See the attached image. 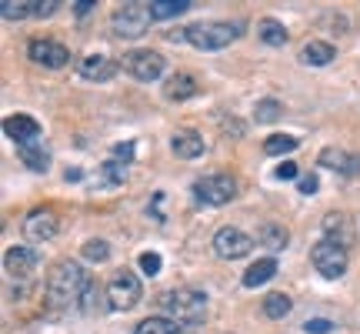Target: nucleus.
Returning <instances> with one entry per match:
<instances>
[{
    "instance_id": "a211bd4d",
    "label": "nucleus",
    "mask_w": 360,
    "mask_h": 334,
    "mask_svg": "<svg viewBox=\"0 0 360 334\" xmlns=\"http://www.w3.org/2000/svg\"><path fill=\"white\" fill-rule=\"evenodd\" d=\"M170 147H174V154L177 157L193 161V157L204 154V137H200V134H193V130H180V134H174Z\"/></svg>"
},
{
    "instance_id": "f8f14e48",
    "label": "nucleus",
    "mask_w": 360,
    "mask_h": 334,
    "mask_svg": "<svg viewBox=\"0 0 360 334\" xmlns=\"http://www.w3.org/2000/svg\"><path fill=\"white\" fill-rule=\"evenodd\" d=\"M24 231L30 241H51L53 234L60 231V224H57L53 211H30L24 221Z\"/></svg>"
},
{
    "instance_id": "f03ea898",
    "label": "nucleus",
    "mask_w": 360,
    "mask_h": 334,
    "mask_svg": "<svg viewBox=\"0 0 360 334\" xmlns=\"http://www.w3.org/2000/svg\"><path fill=\"white\" fill-rule=\"evenodd\" d=\"M160 308L167 311L170 321L177 324H200L207 318V295L193 287H174L160 297Z\"/></svg>"
},
{
    "instance_id": "412c9836",
    "label": "nucleus",
    "mask_w": 360,
    "mask_h": 334,
    "mask_svg": "<svg viewBox=\"0 0 360 334\" xmlns=\"http://www.w3.org/2000/svg\"><path fill=\"white\" fill-rule=\"evenodd\" d=\"M274 274H277V261H274V257H260L257 264H250V268L244 271V287H260V284H267Z\"/></svg>"
},
{
    "instance_id": "72a5a7b5",
    "label": "nucleus",
    "mask_w": 360,
    "mask_h": 334,
    "mask_svg": "<svg viewBox=\"0 0 360 334\" xmlns=\"http://www.w3.org/2000/svg\"><path fill=\"white\" fill-rule=\"evenodd\" d=\"M103 174H107V180H114L117 184V180L127 178V167H120L117 161H107V164H103Z\"/></svg>"
},
{
    "instance_id": "393cba45",
    "label": "nucleus",
    "mask_w": 360,
    "mask_h": 334,
    "mask_svg": "<svg viewBox=\"0 0 360 334\" xmlns=\"http://www.w3.org/2000/svg\"><path fill=\"white\" fill-rule=\"evenodd\" d=\"M297 147H300V141H297V137H290V134H274V137H267V141H264V154L281 157V154L297 151Z\"/></svg>"
},
{
    "instance_id": "39448f33",
    "label": "nucleus",
    "mask_w": 360,
    "mask_h": 334,
    "mask_svg": "<svg viewBox=\"0 0 360 334\" xmlns=\"http://www.w3.org/2000/svg\"><path fill=\"white\" fill-rule=\"evenodd\" d=\"M193 197L197 204L207 207H220V204H231L237 197V180L231 174H210V178L193 180Z\"/></svg>"
},
{
    "instance_id": "7ed1b4c3",
    "label": "nucleus",
    "mask_w": 360,
    "mask_h": 334,
    "mask_svg": "<svg viewBox=\"0 0 360 334\" xmlns=\"http://www.w3.org/2000/svg\"><path fill=\"white\" fill-rule=\"evenodd\" d=\"M237 37H240V24H231V20H200L184 30V40L193 44L197 51H224Z\"/></svg>"
},
{
    "instance_id": "c9c22d12",
    "label": "nucleus",
    "mask_w": 360,
    "mask_h": 334,
    "mask_svg": "<svg viewBox=\"0 0 360 334\" xmlns=\"http://www.w3.org/2000/svg\"><path fill=\"white\" fill-rule=\"evenodd\" d=\"M57 7H60L57 0H37V7H34V17H51Z\"/></svg>"
},
{
    "instance_id": "0eeeda50",
    "label": "nucleus",
    "mask_w": 360,
    "mask_h": 334,
    "mask_svg": "<svg viewBox=\"0 0 360 334\" xmlns=\"http://www.w3.org/2000/svg\"><path fill=\"white\" fill-rule=\"evenodd\" d=\"M143 297V287H141V278L130 274V271H117L110 284H107V301L114 311H130L134 304H141Z\"/></svg>"
},
{
    "instance_id": "f3484780",
    "label": "nucleus",
    "mask_w": 360,
    "mask_h": 334,
    "mask_svg": "<svg viewBox=\"0 0 360 334\" xmlns=\"http://www.w3.org/2000/svg\"><path fill=\"white\" fill-rule=\"evenodd\" d=\"M164 94H167V101H177V104L191 101V97L200 94V84H197V78H191V74H174V78L167 80Z\"/></svg>"
},
{
    "instance_id": "c85d7f7f",
    "label": "nucleus",
    "mask_w": 360,
    "mask_h": 334,
    "mask_svg": "<svg viewBox=\"0 0 360 334\" xmlns=\"http://www.w3.org/2000/svg\"><path fill=\"white\" fill-rule=\"evenodd\" d=\"M84 257L94 261V264H103V261H110V245L101 241V237H90L87 245H84Z\"/></svg>"
},
{
    "instance_id": "4c0bfd02",
    "label": "nucleus",
    "mask_w": 360,
    "mask_h": 334,
    "mask_svg": "<svg viewBox=\"0 0 360 334\" xmlns=\"http://www.w3.org/2000/svg\"><path fill=\"white\" fill-rule=\"evenodd\" d=\"M114 154L117 157H124V164H127V161H130V157H134V144H117V147H114Z\"/></svg>"
},
{
    "instance_id": "9d476101",
    "label": "nucleus",
    "mask_w": 360,
    "mask_h": 334,
    "mask_svg": "<svg viewBox=\"0 0 360 334\" xmlns=\"http://www.w3.org/2000/svg\"><path fill=\"white\" fill-rule=\"evenodd\" d=\"M37 264H40V254L34 247L13 245V247H7V254H4V271L11 274L13 281H30Z\"/></svg>"
},
{
    "instance_id": "6e6552de",
    "label": "nucleus",
    "mask_w": 360,
    "mask_h": 334,
    "mask_svg": "<svg viewBox=\"0 0 360 334\" xmlns=\"http://www.w3.org/2000/svg\"><path fill=\"white\" fill-rule=\"evenodd\" d=\"M124 70L134 74L137 80H143V84H150V80H157L167 70V61H164L160 51H130L124 57Z\"/></svg>"
},
{
    "instance_id": "4be33fe9",
    "label": "nucleus",
    "mask_w": 360,
    "mask_h": 334,
    "mask_svg": "<svg viewBox=\"0 0 360 334\" xmlns=\"http://www.w3.org/2000/svg\"><path fill=\"white\" fill-rule=\"evenodd\" d=\"M257 37L267 44V47H283L287 44V27L281 20H274V17H264L257 24Z\"/></svg>"
},
{
    "instance_id": "473e14b6",
    "label": "nucleus",
    "mask_w": 360,
    "mask_h": 334,
    "mask_svg": "<svg viewBox=\"0 0 360 334\" xmlns=\"http://www.w3.org/2000/svg\"><path fill=\"white\" fill-rule=\"evenodd\" d=\"M317 187H321V180H317V174H304V178L297 180V191L300 194H317Z\"/></svg>"
},
{
    "instance_id": "1a4fd4ad",
    "label": "nucleus",
    "mask_w": 360,
    "mask_h": 334,
    "mask_svg": "<svg viewBox=\"0 0 360 334\" xmlns=\"http://www.w3.org/2000/svg\"><path fill=\"white\" fill-rule=\"evenodd\" d=\"M250 247H254V237L244 234L240 228H220L214 234V254L220 261H240V257L250 254Z\"/></svg>"
},
{
    "instance_id": "c756f323",
    "label": "nucleus",
    "mask_w": 360,
    "mask_h": 334,
    "mask_svg": "<svg viewBox=\"0 0 360 334\" xmlns=\"http://www.w3.org/2000/svg\"><path fill=\"white\" fill-rule=\"evenodd\" d=\"M347 157L344 151H337V147H323L321 157H317V164L321 167H334V171H344V164H347Z\"/></svg>"
},
{
    "instance_id": "5701e85b",
    "label": "nucleus",
    "mask_w": 360,
    "mask_h": 334,
    "mask_svg": "<svg viewBox=\"0 0 360 334\" xmlns=\"http://www.w3.org/2000/svg\"><path fill=\"white\" fill-rule=\"evenodd\" d=\"M150 17L154 20H170V17H180L184 11H191V0H150Z\"/></svg>"
},
{
    "instance_id": "58836bf2",
    "label": "nucleus",
    "mask_w": 360,
    "mask_h": 334,
    "mask_svg": "<svg viewBox=\"0 0 360 334\" xmlns=\"http://www.w3.org/2000/svg\"><path fill=\"white\" fill-rule=\"evenodd\" d=\"M94 7H97L94 0H80V4H74V11H77V17H87V13L94 11Z\"/></svg>"
},
{
    "instance_id": "a878e982",
    "label": "nucleus",
    "mask_w": 360,
    "mask_h": 334,
    "mask_svg": "<svg viewBox=\"0 0 360 334\" xmlns=\"http://www.w3.org/2000/svg\"><path fill=\"white\" fill-rule=\"evenodd\" d=\"M290 308H294V301H290L287 295H267V297H264V314H267V318H274V321L287 318V314H290Z\"/></svg>"
},
{
    "instance_id": "ddd939ff",
    "label": "nucleus",
    "mask_w": 360,
    "mask_h": 334,
    "mask_svg": "<svg viewBox=\"0 0 360 334\" xmlns=\"http://www.w3.org/2000/svg\"><path fill=\"white\" fill-rule=\"evenodd\" d=\"M4 134H7L13 144H30L40 137V124L27 114H11L4 120Z\"/></svg>"
},
{
    "instance_id": "e433bc0d",
    "label": "nucleus",
    "mask_w": 360,
    "mask_h": 334,
    "mask_svg": "<svg viewBox=\"0 0 360 334\" xmlns=\"http://www.w3.org/2000/svg\"><path fill=\"white\" fill-rule=\"evenodd\" d=\"M340 174H344V178H360V154H350Z\"/></svg>"
},
{
    "instance_id": "dca6fc26",
    "label": "nucleus",
    "mask_w": 360,
    "mask_h": 334,
    "mask_svg": "<svg viewBox=\"0 0 360 334\" xmlns=\"http://www.w3.org/2000/svg\"><path fill=\"white\" fill-rule=\"evenodd\" d=\"M334 57H337L334 44H327V40H307V44L300 47V61L307 67H327Z\"/></svg>"
},
{
    "instance_id": "aec40b11",
    "label": "nucleus",
    "mask_w": 360,
    "mask_h": 334,
    "mask_svg": "<svg viewBox=\"0 0 360 334\" xmlns=\"http://www.w3.org/2000/svg\"><path fill=\"white\" fill-rule=\"evenodd\" d=\"M257 241L264 247H270V251H283L287 241H290V234H287V228L277 224V221H264V224H260V231H257Z\"/></svg>"
},
{
    "instance_id": "cd10ccee",
    "label": "nucleus",
    "mask_w": 360,
    "mask_h": 334,
    "mask_svg": "<svg viewBox=\"0 0 360 334\" xmlns=\"http://www.w3.org/2000/svg\"><path fill=\"white\" fill-rule=\"evenodd\" d=\"M283 114L281 101H274V97H267V101H257V107H254V117H257V124H274L277 117Z\"/></svg>"
},
{
    "instance_id": "9b49d317",
    "label": "nucleus",
    "mask_w": 360,
    "mask_h": 334,
    "mask_svg": "<svg viewBox=\"0 0 360 334\" xmlns=\"http://www.w3.org/2000/svg\"><path fill=\"white\" fill-rule=\"evenodd\" d=\"M27 57L40 67L60 70V67H67V61H70V51H67L64 44H57V40H40L37 37V40L27 44Z\"/></svg>"
},
{
    "instance_id": "bb28decb",
    "label": "nucleus",
    "mask_w": 360,
    "mask_h": 334,
    "mask_svg": "<svg viewBox=\"0 0 360 334\" xmlns=\"http://www.w3.org/2000/svg\"><path fill=\"white\" fill-rule=\"evenodd\" d=\"M134 334H180V328H177V321H170V318H147V321L137 324Z\"/></svg>"
},
{
    "instance_id": "6ab92c4d",
    "label": "nucleus",
    "mask_w": 360,
    "mask_h": 334,
    "mask_svg": "<svg viewBox=\"0 0 360 334\" xmlns=\"http://www.w3.org/2000/svg\"><path fill=\"white\" fill-rule=\"evenodd\" d=\"M17 157H20V161H24L27 167H30V171H47V167H51V154H47V151H44V144L40 141H30V144H17Z\"/></svg>"
},
{
    "instance_id": "20e7f679",
    "label": "nucleus",
    "mask_w": 360,
    "mask_h": 334,
    "mask_svg": "<svg viewBox=\"0 0 360 334\" xmlns=\"http://www.w3.org/2000/svg\"><path fill=\"white\" fill-rule=\"evenodd\" d=\"M150 7L147 4H120L110 17V27H114L117 37H127V40H137L150 30Z\"/></svg>"
},
{
    "instance_id": "f257e3e1",
    "label": "nucleus",
    "mask_w": 360,
    "mask_h": 334,
    "mask_svg": "<svg viewBox=\"0 0 360 334\" xmlns=\"http://www.w3.org/2000/svg\"><path fill=\"white\" fill-rule=\"evenodd\" d=\"M87 287L90 278L77 261H57L47 274V297H51L53 308H70V304L84 301Z\"/></svg>"
},
{
    "instance_id": "2eb2a0df",
    "label": "nucleus",
    "mask_w": 360,
    "mask_h": 334,
    "mask_svg": "<svg viewBox=\"0 0 360 334\" xmlns=\"http://www.w3.org/2000/svg\"><path fill=\"white\" fill-rule=\"evenodd\" d=\"M77 70L84 80H110L117 74V64L103 54H87L84 61H77Z\"/></svg>"
},
{
    "instance_id": "4468645a",
    "label": "nucleus",
    "mask_w": 360,
    "mask_h": 334,
    "mask_svg": "<svg viewBox=\"0 0 360 334\" xmlns=\"http://www.w3.org/2000/svg\"><path fill=\"white\" fill-rule=\"evenodd\" d=\"M323 237H327V241H334V245H340V247L354 245V224H350L347 214L330 211V214L323 218Z\"/></svg>"
},
{
    "instance_id": "2f4dec72",
    "label": "nucleus",
    "mask_w": 360,
    "mask_h": 334,
    "mask_svg": "<svg viewBox=\"0 0 360 334\" xmlns=\"http://www.w3.org/2000/svg\"><path fill=\"white\" fill-rule=\"evenodd\" d=\"M304 331L307 334H327V331H334V321H327V318H310V321L304 324Z\"/></svg>"
},
{
    "instance_id": "f704fd0d",
    "label": "nucleus",
    "mask_w": 360,
    "mask_h": 334,
    "mask_svg": "<svg viewBox=\"0 0 360 334\" xmlns=\"http://www.w3.org/2000/svg\"><path fill=\"white\" fill-rule=\"evenodd\" d=\"M277 178H281V180H300V171H297V164H294V161H283V164L281 167H277Z\"/></svg>"
},
{
    "instance_id": "7c9ffc66",
    "label": "nucleus",
    "mask_w": 360,
    "mask_h": 334,
    "mask_svg": "<svg viewBox=\"0 0 360 334\" xmlns=\"http://www.w3.org/2000/svg\"><path fill=\"white\" fill-rule=\"evenodd\" d=\"M160 268H164L160 254H157V251H143L141 254V271L143 274H150V278H154V274H160Z\"/></svg>"
},
{
    "instance_id": "423d86ee",
    "label": "nucleus",
    "mask_w": 360,
    "mask_h": 334,
    "mask_svg": "<svg viewBox=\"0 0 360 334\" xmlns=\"http://www.w3.org/2000/svg\"><path fill=\"white\" fill-rule=\"evenodd\" d=\"M347 247H340V245H334V241H317V245L310 247V264L317 268V274H323V278H340L344 271H347Z\"/></svg>"
},
{
    "instance_id": "b1692460",
    "label": "nucleus",
    "mask_w": 360,
    "mask_h": 334,
    "mask_svg": "<svg viewBox=\"0 0 360 334\" xmlns=\"http://www.w3.org/2000/svg\"><path fill=\"white\" fill-rule=\"evenodd\" d=\"M34 7L37 4H27V0H0V17L4 20H27V17H34Z\"/></svg>"
}]
</instances>
